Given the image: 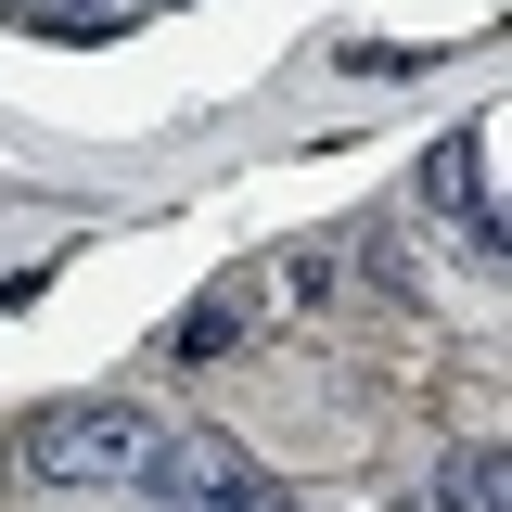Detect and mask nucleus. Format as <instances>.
Wrapping results in <instances>:
<instances>
[{
  "instance_id": "2",
  "label": "nucleus",
  "mask_w": 512,
  "mask_h": 512,
  "mask_svg": "<svg viewBox=\"0 0 512 512\" xmlns=\"http://www.w3.org/2000/svg\"><path fill=\"white\" fill-rule=\"evenodd\" d=\"M487 154H500V128H474V141H448L436 167H423L448 218H474V256H500V167H487Z\"/></svg>"
},
{
  "instance_id": "3",
  "label": "nucleus",
  "mask_w": 512,
  "mask_h": 512,
  "mask_svg": "<svg viewBox=\"0 0 512 512\" xmlns=\"http://www.w3.org/2000/svg\"><path fill=\"white\" fill-rule=\"evenodd\" d=\"M244 474H256V461H244L231 436H154V461H141V487H167V500H192V512L231 500Z\"/></svg>"
},
{
  "instance_id": "5",
  "label": "nucleus",
  "mask_w": 512,
  "mask_h": 512,
  "mask_svg": "<svg viewBox=\"0 0 512 512\" xmlns=\"http://www.w3.org/2000/svg\"><path fill=\"white\" fill-rule=\"evenodd\" d=\"M436 512H500V448H448L436 461Z\"/></svg>"
},
{
  "instance_id": "6",
  "label": "nucleus",
  "mask_w": 512,
  "mask_h": 512,
  "mask_svg": "<svg viewBox=\"0 0 512 512\" xmlns=\"http://www.w3.org/2000/svg\"><path fill=\"white\" fill-rule=\"evenodd\" d=\"M205 512H295V500H282V487H256V474H244L231 500H205Z\"/></svg>"
},
{
  "instance_id": "1",
  "label": "nucleus",
  "mask_w": 512,
  "mask_h": 512,
  "mask_svg": "<svg viewBox=\"0 0 512 512\" xmlns=\"http://www.w3.org/2000/svg\"><path fill=\"white\" fill-rule=\"evenodd\" d=\"M13 461H26L39 487H141L154 410H141V397H52V410L13 423Z\"/></svg>"
},
{
  "instance_id": "4",
  "label": "nucleus",
  "mask_w": 512,
  "mask_h": 512,
  "mask_svg": "<svg viewBox=\"0 0 512 512\" xmlns=\"http://www.w3.org/2000/svg\"><path fill=\"white\" fill-rule=\"evenodd\" d=\"M244 320H256V269H231V282H205V295L180 308V333H167V359H180V372H205V359H231V333H244Z\"/></svg>"
}]
</instances>
